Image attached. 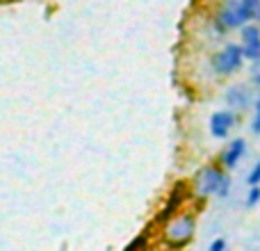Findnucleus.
I'll use <instances>...</instances> for the list:
<instances>
[{"instance_id":"12","label":"nucleus","mask_w":260,"mask_h":251,"mask_svg":"<svg viewBox=\"0 0 260 251\" xmlns=\"http://www.w3.org/2000/svg\"><path fill=\"white\" fill-rule=\"evenodd\" d=\"M247 183L249 185H260V162H256V165H253V169L249 171Z\"/></svg>"},{"instance_id":"6","label":"nucleus","mask_w":260,"mask_h":251,"mask_svg":"<svg viewBox=\"0 0 260 251\" xmlns=\"http://www.w3.org/2000/svg\"><path fill=\"white\" fill-rule=\"evenodd\" d=\"M235 123H238V112L229 108V110H217V112H212L208 128H210V135H212V137L226 139L231 133H233Z\"/></svg>"},{"instance_id":"9","label":"nucleus","mask_w":260,"mask_h":251,"mask_svg":"<svg viewBox=\"0 0 260 251\" xmlns=\"http://www.w3.org/2000/svg\"><path fill=\"white\" fill-rule=\"evenodd\" d=\"M251 130L256 135H260V91L256 94V101H253V121H251Z\"/></svg>"},{"instance_id":"13","label":"nucleus","mask_w":260,"mask_h":251,"mask_svg":"<svg viewBox=\"0 0 260 251\" xmlns=\"http://www.w3.org/2000/svg\"><path fill=\"white\" fill-rule=\"evenodd\" d=\"M210 251H226V240L224 238H217L215 242L210 244Z\"/></svg>"},{"instance_id":"11","label":"nucleus","mask_w":260,"mask_h":251,"mask_svg":"<svg viewBox=\"0 0 260 251\" xmlns=\"http://www.w3.org/2000/svg\"><path fill=\"white\" fill-rule=\"evenodd\" d=\"M144 249H146V235H139V238H135L123 251H144Z\"/></svg>"},{"instance_id":"5","label":"nucleus","mask_w":260,"mask_h":251,"mask_svg":"<svg viewBox=\"0 0 260 251\" xmlns=\"http://www.w3.org/2000/svg\"><path fill=\"white\" fill-rule=\"evenodd\" d=\"M240 46L247 62H260V25L258 23H247L240 27Z\"/></svg>"},{"instance_id":"8","label":"nucleus","mask_w":260,"mask_h":251,"mask_svg":"<svg viewBox=\"0 0 260 251\" xmlns=\"http://www.w3.org/2000/svg\"><path fill=\"white\" fill-rule=\"evenodd\" d=\"M253 101H256V96H253L251 91H249V87H244V85H235L226 91V103H229V108L235 110V112L249 108Z\"/></svg>"},{"instance_id":"3","label":"nucleus","mask_w":260,"mask_h":251,"mask_svg":"<svg viewBox=\"0 0 260 251\" xmlns=\"http://www.w3.org/2000/svg\"><path fill=\"white\" fill-rule=\"evenodd\" d=\"M197 231V217L192 212H176L165 222V242L171 249H183L192 242Z\"/></svg>"},{"instance_id":"7","label":"nucleus","mask_w":260,"mask_h":251,"mask_svg":"<svg viewBox=\"0 0 260 251\" xmlns=\"http://www.w3.org/2000/svg\"><path fill=\"white\" fill-rule=\"evenodd\" d=\"M244 153H247V142H244V137L231 139V142L226 144V148L221 151V155H219V165L224 167L226 171L235 169V167H238V162L244 158Z\"/></svg>"},{"instance_id":"4","label":"nucleus","mask_w":260,"mask_h":251,"mask_svg":"<svg viewBox=\"0 0 260 251\" xmlns=\"http://www.w3.org/2000/svg\"><path fill=\"white\" fill-rule=\"evenodd\" d=\"M244 64V55H242V46L235 41H226L217 53L210 55V69L215 76L219 78H231L233 73H238Z\"/></svg>"},{"instance_id":"14","label":"nucleus","mask_w":260,"mask_h":251,"mask_svg":"<svg viewBox=\"0 0 260 251\" xmlns=\"http://www.w3.org/2000/svg\"><path fill=\"white\" fill-rule=\"evenodd\" d=\"M256 23L260 25V7H258V14H256Z\"/></svg>"},{"instance_id":"10","label":"nucleus","mask_w":260,"mask_h":251,"mask_svg":"<svg viewBox=\"0 0 260 251\" xmlns=\"http://www.w3.org/2000/svg\"><path fill=\"white\" fill-rule=\"evenodd\" d=\"M258 203H260V185H251V190H249V194H247V206L253 208V206H258Z\"/></svg>"},{"instance_id":"2","label":"nucleus","mask_w":260,"mask_h":251,"mask_svg":"<svg viewBox=\"0 0 260 251\" xmlns=\"http://www.w3.org/2000/svg\"><path fill=\"white\" fill-rule=\"evenodd\" d=\"M192 190L197 197L208 199V197H229L231 192V178L221 165H208L197 171L192 180Z\"/></svg>"},{"instance_id":"1","label":"nucleus","mask_w":260,"mask_h":251,"mask_svg":"<svg viewBox=\"0 0 260 251\" xmlns=\"http://www.w3.org/2000/svg\"><path fill=\"white\" fill-rule=\"evenodd\" d=\"M260 0H221L215 12V23L226 32L244 27L247 23L256 21Z\"/></svg>"}]
</instances>
